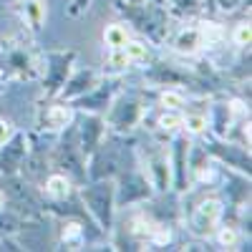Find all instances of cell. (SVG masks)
<instances>
[{
    "mask_svg": "<svg viewBox=\"0 0 252 252\" xmlns=\"http://www.w3.org/2000/svg\"><path fill=\"white\" fill-rule=\"evenodd\" d=\"M40 63H43V53L35 48L28 31L0 40V81H35L40 76Z\"/></svg>",
    "mask_w": 252,
    "mask_h": 252,
    "instance_id": "1",
    "label": "cell"
},
{
    "mask_svg": "<svg viewBox=\"0 0 252 252\" xmlns=\"http://www.w3.org/2000/svg\"><path fill=\"white\" fill-rule=\"evenodd\" d=\"M116 10L121 13V18L129 23L146 43L152 46H161L169 40L172 33V15L161 3H152V0H139V3H124L116 0Z\"/></svg>",
    "mask_w": 252,
    "mask_h": 252,
    "instance_id": "2",
    "label": "cell"
},
{
    "mask_svg": "<svg viewBox=\"0 0 252 252\" xmlns=\"http://www.w3.org/2000/svg\"><path fill=\"white\" fill-rule=\"evenodd\" d=\"M78 199L86 209L91 222L101 229L103 235L114 232L116 222V192H114V179H86L78 189Z\"/></svg>",
    "mask_w": 252,
    "mask_h": 252,
    "instance_id": "3",
    "label": "cell"
},
{
    "mask_svg": "<svg viewBox=\"0 0 252 252\" xmlns=\"http://www.w3.org/2000/svg\"><path fill=\"white\" fill-rule=\"evenodd\" d=\"M51 169L66 174L76 187L86 182V154H83L73 124L56 134V141L51 144Z\"/></svg>",
    "mask_w": 252,
    "mask_h": 252,
    "instance_id": "4",
    "label": "cell"
},
{
    "mask_svg": "<svg viewBox=\"0 0 252 252\" xmlns=\"http://www.w3.org/2000/svg\"><path fill=\"white\" fill-rule=\"evenodd\" d=\"M146 119V103L139 91H119L114 101L109 103V109L103 111V121H106L109 134L129 136L134 129Z\"/></svg>",
    "mask_w": 252,
    "mask_h": 252,
    "instance_id": "5",
    "label": "cell"
},
{
    "mask_svg": "<svg viewBox=\"0 0 252 252\" xmlns=\"http://www.w3.org/2000/svg\"><path fill=\"white\" fill-rule=\"evenodd\" d=\"M202 144L207 154L212 157L215 164L232 169L240 174H252V157H250V146L227 136H212V134H202Z\"/></svg>",
    "mask_w": 252,
    "mask_h": 252,
    "instance_id": "6",
    "label": "cell"
},
{
    "mask_svg": "<svg viewBox=\"0 0 252 252\" xmlns=\"http://www.w3.org/2000/svg\"><path fill=\"white\" fill-rule=\"evenodd\" d=\"M76 68V51H46L40 63V96L46 101L58 98L63 83Z\"/></svg>",
    "mask_w": 252,
    "mask_h": 252,
    "instance_id": "7",
    "label": "cell"
},
{
    "mask_svg": "<svg viewBox=\"0 0 252 252\" xmlns=\"http://www.w3.org/2000/svg\"><path fill=\"white\" fill-rule=\"evenodd\" d=\"M114 192H116V207H141L154 194V187L146 179L141 166L134 164V166H124L114 177Z\"/></svg>",
    "mask_w": 252,
    "mask_h": 252,
    "instance_id": "8",
    "label": "cell"
},
{
    "mask_svg": "<svg viewBox=\"0 0 252 252\" xmlns=\"http://www.w3.org/2000/svg\"><path fill=\"white\" fill-rule=\"evenodd\" d=\"M136 164L144 169L146 179L152 182L154 194L172 192V166H169V152L164 144H149L136 154Z\"/></svg>",
    "mask_w": 252,
    "mask_h": 252,
    "instance_id": "9",
    "label": "cell"
},
{
    "mask_svg": "<svg viewBox=\"0 0 252 252\" xmlns=\"http://www.w3.org/2000/svg\"><path fill=\"white\" fill-rule=\"evenodd\" d=\"M224 220V202L220 197H202L187 212V229L199 240H212L220 222Z\"/></svg>",
    "mask_w": 252,
    "mask_h": 252,
    "instance_id": "10",
    "label": "cell"
},
{
    "mask_svg": "<svg viewBox=\"0 0 252 252\" xmlns=\"http://www.w3.org/2000/svg\"><path fill=\"white\" fill-rule=\"evenodd\" d=\"M121 91V76H111V73H103L98 78V83L89 91L83 94L81 98H76L71 106L76 111H89V114H101L109 109V103L114 101V96Z\"/></svg>",
    "mask_w": 252,
    "mask_h": 252,
    "instance_id": "11",
    "label": "cell"
},
{
    "mask_svg": "<svg viewBox=\"0 0 252 252\" xmlns=\"http://www.w3.org/2000/svg\"><path fill=\"white\" fill-rule=\"evenodd\" d=\"M166 141H169L166 152H169V166H172V192L184 194V192L192 189L189 169H187V152H189V141H192V136L184 134V131H177Z\"/></svg>",
    "mask_w": 252,
    "mask_h": 252,
    "instance_id": "12",
    "label": "cell"
},
{
    "mask_svg": "<svg viewBox=\"0 0 252 252\" xmlns=\"http://www.w3.org/2000/svg\"><path fill=\"white\" fill-rule=\"evenodd\" d=\"M48 172H51V146L43 144L38 136L28 134V152H26L23 166H20V177L40 187Z\"/></svg>",
    "mask_w": 252,
    "mask_h": 252,
    "instance_id": "13",
    "label": "cell"
},
{
    "mask_svg": "<svg viewBox=\"0 0 252 252\" xmlns=\"http://www.w3.org/2000/svg\"><path fill=\"white\" fill-rule=\"evenodd\" d=\"M73 119H76V109L68 101L48 98L43 106L38 109V131L48 134V136H56L58 131L66 129V126H71Z\"/></svg>",
    "mask_w": 252,
    "mask_h": 252,
    "instance_id": "14",
    "label": "cell"
},
{
    "mask_svg": "<svg viewBox=\"0 0 252 252\" xmlns=\"http://www.w3.org/2000/svg\"><path fill=\"white\" fill-rule=\"evenodd\" d=\"M73 129H76L78 144H81L83 154H86V159H89V154L96 149V146L103 141V136L109 134L103 116L101 114H89V111H76Z\"/></svg>",
    "mask_w": 252,
    "mask_h": 252,
    "instance_id": "15",
    "label": "cell"
},
{
    "mask_svg": "<svg viewBox=\"0 0 252 252\" xmlns=\"http://www.w3.org/2000/svg\"><path fill=\"white\" fill-rule=\"evenodd\" d=\"M26 152H28V134L15 129L3 144H0V177L20 174Z\"/></svg>",
    "mask_w": 252,
    "mask_h": 252,
    "instance_id": "16",
    "label": "cell"
},
{
    "mask_svg": "<svg viewBox=\"0 0 252 252\" xmlns=\"http://www.w3.org/2000/svg\"><path fill=\"white\" fill-rule=\"evenodd\" d=\"M204 114H207V134H212V136H227L232 131V126L240 121L232 101H212Z\"/></svg>",
    "mask_w": 252,
    "mask_h": 252,
    "instance_id": "17",
    "label": "cell"
},
{
    "mask_svg": "<svg viewBox=\"0 0 252 252\" xmlns=\"http://www.w3.org/2000/svg\"><path fill=\"white\" fill-rule=\"evenodd\" d=\"M101 76H103V73H101L98 68H91V66H86V68H73L71 76L66 78V83H63V89H61L58 98L73 103V101L81 98L83 94H89V91L96 86V83H98Z\"/></svg>",
    "mask_w": 252,
    "mask_h": 252,
    "instance_id": "18",
    "label": "cell"
},
{
    "mask_svg": "<svg viewBox=\"0 0 252 252\" xmlns=\"http://www.w3.org/2000/svg\"><path fill=\"white\" fill-rule=\"evenodd\" d=\"M20 23L31 35H38L48 23V0H15L13 3Z\"/></svg>",
    "mask_w": 252,
    "mask_h": 252,
    "instance_id": "19",
    "label": "cell"
},
{
    "mask_svg": "<svg viewBox=\"0 0 252 252\" xmlns=\"http://www.w3.org/2000/svg\"><path fill=\"white\" fill-rule=\"evenodd\" d=\"M169 43H172V48H174L177 53H182V56H194V53H199V51L204 48L199 26L189 23V20H187V26H182V28H177V31L172 28Z\"/></svg>",
    "mask_w": 252,
    "mask_h": 252,
    "instance_id": "20",
    "label": "cell"
},
{
    "mask_svg": "<svg viewBox=\"0 0 252 252\" xmlns=\"http://www.w3.org/2000/svg\"><path fill=\"white\" fill-rule=\"evenodd\" d=\"M76 184L66 177V174H61V172H48L43 184H40V192H43V199L46 202H61V199H66L76 192Z\"/></svg>",
    "mask_w": 252,
    "mask_h": 252,
    "instance_id": "21",
    "label": "cell"
},
{
    "mask_svg": "<svg viewBox=\"0 0 252 252\" xmlns=\"http://www.w3.org/2000/svg\"><path fill=\"white\" fill-rule=\"evenodd\" d=\"M164 8L169 10L172 18H182V20H192L207 10L204 0H164Z\"/></svg>",
    "mask_w": 252,
    "mask_h": 252,
    "instance_id": "22",
    "label": "cell"
},
{
    "mask_svg": "<svg viewBox=\"0 0 252 252\" xmlns=\"http://www.w3.org/2000/svg\"><path fill=\"white\" fill-rule=\"evenodd\" d=\"M154 126L161 134H166V139L174 136L177 131H182V111L179 109H161Z\"/></svg>",
    "mask_w": 252,
    "mask_h": 252,
    "instance_id": "23",
    "label": "cell"
},
{
    "mask_svg": "<svg viewBox=\"0 0 252 252\" xmlns=\"http://www.w3.org/2000/svg\"><path fill=\"white\" fill-rule=\"evenodd\" d=\"M242 229H240V224H235V222H227V220H222L220 222V227H217V232L212 235L222 247H229V250H235L237 245H240V240H242Z\"/></svg>",
    "mask_w": 252,
    "mask_h": 252,
    "instance_id": "24",
    "label": "cell"
},
{
    "mask_svg": "<svg viewBox=\"0 0 252 252\" xmlns=\"http://www.w3.org/2000/svg\"><path fill=\"white\" fill-rule=\"evenodd\" d=\"M182 131L189 136L207 134V114L204 111H182Z\"/></svg>",
    "mask_w": 252,
    "mask_h": 252,
    "instance_id": "25",
    "label": "cell"
},
{
    "mask_svg": "<svg viewBox=\"0 0 252 252\" xmlns=\"http://www.w3.org/2000/svg\"><path fill=\"white\" fill-rule=\"evenodd\" d=\"M23 224H26V220L18 212H13L10 207L0 209V237L3 235H18L20 229H23Z\"/></svg>",
    "mask_w": 252,
    "mask_h": 252,
    "instance_id": "26",
    "label": "cell"
},
{
    "mask_svg": "<svg viewBox=\"0 0 252 252\" xmlns=\"http://www.w3.org/2000/svg\"><path fill=\"white\" fill-rule=\"evenodd\" d=\"M124 51H126V56H129V61H131V66L134 63H149L152 61V51H149V46H146V40H126V46H124Z\"/></svg>",
    "mask_w": 252,
    "mask_h": 252,
    "instance_id": "27",
    "label": "cell"
},
{
    "mask_svg": "<svg viewBox=\"0 0 252 252\" xmlns=\"http://www.w3.org/2000/svg\"><path fill=\"white\" fill-rule=\"evenodd\" d=\"M159 106L161 109H179L184 111L187 109V98L182 94V89H174V86H166L159 96Z\"/></svg>",
    "mask_w": 252,
    "mask_h": 252,
    "instance_id": "28",
    "label": "cell"
},
{
    "mask_svg": "<svg viewBox=\"0 0 252 252\" xmlns=\"http://www.w3.org/2000/svg\"><path fill=\"white\" fill-rule=\"evenodd\" d=\"M126 40H129V31H126L124 23H114L103 31V43H106V48H121V46H126Z\"/></svg>",
    "mask_w": 252,
    "mask_h": 252,
    "instance_id": "29",
    "label": "cell"
},
{
    "mask_svg": "<svg viewBox=\"0 0 252 252\" xmlns=\"http://www.w3.org/2000/svg\"><path fill=\"white\" fill-rule=\"evenodd\" d=\"M106 66H109V71H114V76H119L121 71H126L131 66V61H129V56H126L124 46L121 48H106Z\"/></svg>",
    "mask_w": 252,
    "mask_h": 252,
    "instance_id": "30",
    "label": "cell"
},
{
    "mask_svg": "<svg viewBox=\"0 0 252 252\" xmlns=\"http://www.w3.org/2000/svg\"><path fill=\"white\" fill-rule=\"evenodd\" d=\"M212 8L222 15H235L245 8H250V0H212Z\"/></svg>",
    "mask_w": 252,
    "mask_h": 252,
    "instance_id": "31",
    "label": "cell"
},
{
    "mask_svg": "<svg viewBox=\"0 0 252 252\" xmlns=\"http://www.w3.org/2000/svg\"><path fill=\"white\" fill-rule=\"evenodd\" d=\"M232 40H235V46H240V48H250V40H252L250 20H242V23L235 26V31H232Z\"/></svg>",
    "mask_w": 252,
    "mask_h": 252,
    "instance_id": "32",
    "label": "cell"
},
{
    "mask_svg": "<svg viewBox=\"0 0 252 252\" xmlns=\"http://www.w3.org/2000/svg\"><path fill=\"white\" fill-rule=\"evenodd\" d=\"M91 3H94V0H71V3H68V15H71V18L83 15V13L91 8Z\"/></svg>",
    "mask_w": 252,
    "mask_h": 252,
    "instance_id": "33",
    "label": "cell"
},
{
    "mask_svg": "<svg viewBox=\"0 0 252 252\" xmlns=\"http://www.w3.org/2000/svg\"><path fill=\"white\" fill-rule=\"evenodd\" d=\"M13 131H15V126H13L8 119H3V116H0V144H3V141H5V139H8Z\"/></svg>",
    "mask_w": 252,
    "mask_h": 252,
    "instance_id": "34",
    "label": "cell"
},
{
    "mask_svg": "<svg viewBox=\"0 0 252 252\" xmlns=\"http://www.w3.org/2000/svg\"><path fill=\"white\" fill-rule=\"evenodd\" d=\"M0 209H5V194H3V189H0Z\"/></svg>",
    "mask_w": 252,
    "mask_h": 252,
    "instance_id": "35",
    "label": "cell"
},
{
    "mask_svg": "<svg viewBox=\"0 0 252 252\" xmlns=\"http://www.w3.org/2000/svg\"><path fill=\"white\" fill-rule=\"evenodd\" d=\"M124 3H139V0H124Z\"/></svg>",
    "mask_w": 252,
    "mask_h": 252,
    "instance_id": "36",
    "label": "cell"
},
{
    "mask_svg": "<svg viewBox=\"0 0 252 252\" xmlns=\"http://www.w3.org/2000/svg\"><path fill=\"white\" fill-rule=\"evenodd\" d=\"M152 3H161V5H164V0H152Z\"/></svg>",
    "mask_w": 252,
    "mask_h": 252,
    "instance_id": "37",
    "label": "cell"
}]
</instances>
